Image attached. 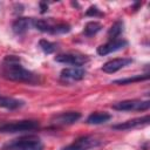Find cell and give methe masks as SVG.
<instances>
[{"instance_id": "5b68a950", "label": "cell", "mask_w": 150, "mask_h": 150, "mask_svg": "<svg viewBox=\"0 0 150 150\" xmlns=\"http://www.w3.org/2000/svg\"><path fill=\"white\" fill-rule=\"evenodd\" d=\"M150 108V101H141V100H125L112 104V109L120 111H142L148 110Z\"/></svg>"}, {"instance_id": "d6986e66", "label": "cell", "mask_w": 150, "mask_h": 150, "mask_svg": "<svg viewBox=\"0 0 150 150\" xmlns=\"http://www.w3.org/2000/svg\"><path fill=\"white\" fill-rule=\"evenodd\" d=\"M39 47L42 49V52L43 53H46V54H52V53H54L55 50H56V43H54V42H50V41H48V40H45V39H42V40H40L39 41Z\"/></svg>"}, {"instance_id": "ac0fdd59", "label": "cell", "mask_w": 150, "mask_h": 150, "mask_svg": "<svg viewBox=\"0 0 150 150\" xmlns=\"http://www.w3.org/2000/svg\"><path fill=\"white\" fill-rule=\"evenodd\" d=\"M148 79H149V75L148 74H144V75H135L132 77H125V79L115 80L112 83H115V84H130V83L144 81V80H148Z\"/></svg>"}, {"instance_id": "7a4b0ae2", "label": "cell", "mask_w": 150, "mask_h": 150, "mask_svg": "<svg viewBox=\"0 0 150 150\" xmlns=\"http://www.w3.org/2000/svg\"><path fill=\"white\" fill-rule=\"evenodd\" d=\"M6 150H43L42 141L36 136H25L7 143L4 146Z\"/></svg>"}, {"instance_id": "277c9868", "label": "cell", "mask_w": 150, "mask_h": 150, "mask_svg": "<svg viewBox=\"0 0 150 150\" xmlns=\"http://www.w3.org/2000/svg\"><path fill=\"white\" fill-rule=\"evenodd\" d=\"M101 143H102V141L98 137L91 136V135H87V136L79 137L71 144L64 146L62 150H89L91 148L98 146Z\"/></svg>"}, {"instance_id": "52a82bcc", "label": "cell", "mask_w": 150, "mask_h": 150, "mask_svg": "<svg viewBox=\"0 0 150 150\" xmlns=\"http://www.w3.org/2000/svg\"><path fill=\"white\" fill-rule=\"evenodd\" d=\"M55 61L60 63L71 64V66H82L89 61V57L82 54H75V53H67V54H60L55 56Z\"/></svg>"}, {"instance_id": "30bf717a", "label": "cell", "mask_w": 150, "mask_h": 150, "mask_svg": "<svg viewBox=\"0 0 150 150\" xmlns=\"http://www.w3.org/2000/svg\"><path fill=\"white\" fill-rule=\"evenodd\" d=\"M150 122V116L149 115H145L143 117H138V118H134V120H129V121H125L123 123H120V124H115L112 125L111 128L115 129V130H129V129H134V128H137L139 125H145Z\"/></svg>"}, {"instance_id": "e0dca14e", "label": "cell", "mask_w": 150, "mask_h": 150, "mask_svg": "<svg viewBox=\"0 0 150 150\" xmlns=\"http://www.w3.org/2000/svg\"><path fill=\"white\" fill-rule=\"evenodd\" d=\"M123 21H121V20H118V21H116L111 27H110V29L108 30V36H109V39L110 40H112V39H118V36L122 34V32H123Z\"/></svg>"}, {"instance_id": "7c38bea8", "label": "cell", "mask_w": 150, "mask_h": 150, "mask_svg": "<svg viewBox=\"0 0 150 150\" xmlns=\"http://www.w3.org/2000/svg\"><path fill=\"white\" fill-rule=\"evenodd\" d=\"M86 76V70L80 67H73V68H64L61 70V77L73 81H80Z\"/></svg>"}, {"instance_id": "6da1fadb", "label": "cell", "mask_w": 150, "mask_h": 150, "mask_svg": "<svg viewBox=\"0 0 150 150\" xmlns=\"http://www.w3.org/2000/svg\"><path fill=\"white\" fill-rule=\"evenodd\" d=\"M0 74L6 80L14 82L34 83L36 81V75L21 66L20 59L14 55H8L4 59L0 66Z\"/></svg>"}, {"instance_id": "ffe728a7", "label": "cell", "mask_w": 150, "mask_h": 150, "mask_svg": "<svg viewBox=\"0 0 150 150\" xmlns=\"http://www.w3.org/2000/svg\"><path fill=\"white\" fill-rule=\"evenodd\" d=\"M86 15H87V16H102L103 13H102L96 6H90V7L87 9Z\"/></svg>"}, {"instance_id": "9a60e30c", "label": "cell", "mask_w": 150, "mask_h": 150, "mask_svg": "<svg viewBox=\"0 0 150 150\" xmlns=\"http://www.w3.org/2000/svg\"><path fill=\"white\" fill-rule=\"evenodd\" d=\"M110 118H111L110 114H108L105 111H96L88 116L87 123L88 124H102V123L108 122Z\"/></svg>"}, {"instance_id": "9c48e42d", "label": "cell", "mask_w": 150, "mask_h": 150, "mask_svg": "<svg viewBox=\"0 0 150 150\" xmlns=\"http://www.w3.org/2000/svg\"><path fill=\"white\" fill-rule=\"evenodd\" d=\"M132 62V60L130 57H120V59H114V60H110L108 62H105L103 66H102V70L104 73H108V74H112V73H116L120 69L124 68L125 66L130 64Z\"/></svg>"}, {"instance_id": "3957f363", "label": "cell", "mask_w": 150, "mask_h": 150, "mask_svg": "<svg viewBox=\"0 0 150 150\" xmlns=\"http://www.w3.org/2000/svg\"><path fill=\"white\" fill-rule=\"evenodd\" d=\"M36 128H39L38 121L22 120V121L9 122L0 125V134H15V132H22V131H30Z\"/></svg>"}, {"instance_id": "8992f818", "label": "cell", "mask_w": 150, "mask_h": 150, "mask_svg": "<svg viewBox=\"0 0 150 150\" xmlns=\"http://www.w3.org/2000/svg\"><path fill=\"white\" fill-rule=\"evenodd\" d=\"M128 46V41L124 40V39H112V40H109L107 43L104 45H101L100 47H97V54L98 55H107V54H110V53H114V52H117L124 47Z\"/></svg>"}, {"instance_id": "ba28073f", "label": "cell", "mask_w": 150, "mask_h": 150, "mask_svg": "<svg viewBox=\"0 0 150 150\" xmlns=\"http://www.w3.org/2000/svg\"><path fill=\"white\" fill-rule=\"evenodd\" d=\"M80 117H81V114L77 111H67V112H61L55 115L50 122L54 125H68L79 121Z\"/></svg>"}, {"instance_id": "4fadbf2b", "label": "cell", "mask_w": 150, "mask_h": 150, "mask_svg": "<svg viewBox=\"0 0 150 150\" xmlns=\"http://www.w3.org/2000/svg\"><path fill=\"white\" fill-rule=\"evenodd\" d=\"M23 105H25V102H23L22 100L8 97V96H0V108L14 110V109L21 108V107H23Z\"/></svg>"}, {"instance_id": "8fae6325", "label": "cell", "mask_w": 150, "mask_h": 150, "mask_svg": "<svg viewBox=\"0 0 150 150\" xmlns=\"http://www.w3.org/2000/svg\"><path fill=\"white\" fill-rule=\"evenodd\" d=\"M33 22L34 19L32 18H19L13 22L12 29L16 35H22L30 28V26H33Z\"/></svg>"}, {"instance_id": "2e32d148", "label": "cell", "mask_w": 150, "mask_h": 150, "mask_svg": "<svg viewBox=\"0 0 150 150\" xmlns=\"http://www.w3.org/2000/svg\"><path fill=\"white\" fill-rule=\"evenodd\" d=\"M101 29H102V25L100 22H97V21H90V22H87L86 23L84 29H83V34L86 36H93L96 33H98Z\"/></svg>"}, {"instance_id": "44dd1931", "label": "cell", "mask_w": 150, "mask_h": 150, "mask_svg": "<svg viewBox=\"0 0 150 150\" xmlns=\"http://www.w3.org/2000/svg\"><path fill=\"white\" fill-rule=\"evenodd\" d=\"M40 7H41V13H45L48 9V5L46 2H43V1L40 2Z\"/></svg>"}, {"instance_id": "5bb4252c", "label": "cell", "mask_w": 150, "mask_h": 150, "mask_svg": "<svg viewBox=\"0 0 150 150\" xmlns=\"http://www.w3.org/2000/svg\"><path fill=\"white\" fill-rule=\"evenodd\" d=\"M33 26L43 33H50V34H55V26L56 23H53L50 20H43V19H39V20H34Z\"/></svg>"}]
</instances>
